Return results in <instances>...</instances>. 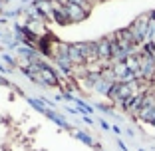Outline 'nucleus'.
<instances>
[{
  "mask_svg": "<svg viewBox=\"0 0 155 151\" xmlns=\"http://www.w3.org/2000/svg\"><path fill=\"white\" fill-rule=\"evenodd\" d=\"M38 12H42L48 20H54L56 18V8L52 6V2H48V0H42V2H38Z\"/></svg>",
  "mask_w": 155,
  "mask_h": 151,
  "instance_id": "3",
  "label": "nucleus"
},
{
  "mask_svg": "<svg viewBox=\"0 0 155 151\" xmlns=\"http://www.w3.org/2000/svg\"><path fill=\"white\" fill-rule=\"evenodd\" d=\"M97 58L111 60V38H101L97 42Z\"/></svg>",
  "mask_w": 155,
  "mask_h": 151,
  "instance_id": "2",
  "label": "nucleus"
},
{
  "mask_svg": "<svg viewBox=\"0 0 155 151\" xmlns=\"http://www.w3.org/2000/svg\"><path fill=\"white\" fill-rule=\"evenodd\" d=\"M66 6V12H68V18L72 22H80L87 16V10L82 8V6H76V4H64Z\"/></svg>",
  "mask_w": 155,
  "mask_h": 151,
  "instance_id": "1",
  "label": "nucleus"
},
{
  "mask_svg": "<svg viewBox=\"0 0 155 151\" xmlns=\"http://www.w3.org/2000/svg\"><path fill=\"white\" fill-rule=\"evenodd\" d=\"M78 137H80V139H84L86 143H91V139L87 137V135H84V133H78Z\"/></svg>",
  "mask_w": 155,
  "mask_h": 151,
  "instance_id": "4",
  "label": "nucleus"
}]
</instances>
